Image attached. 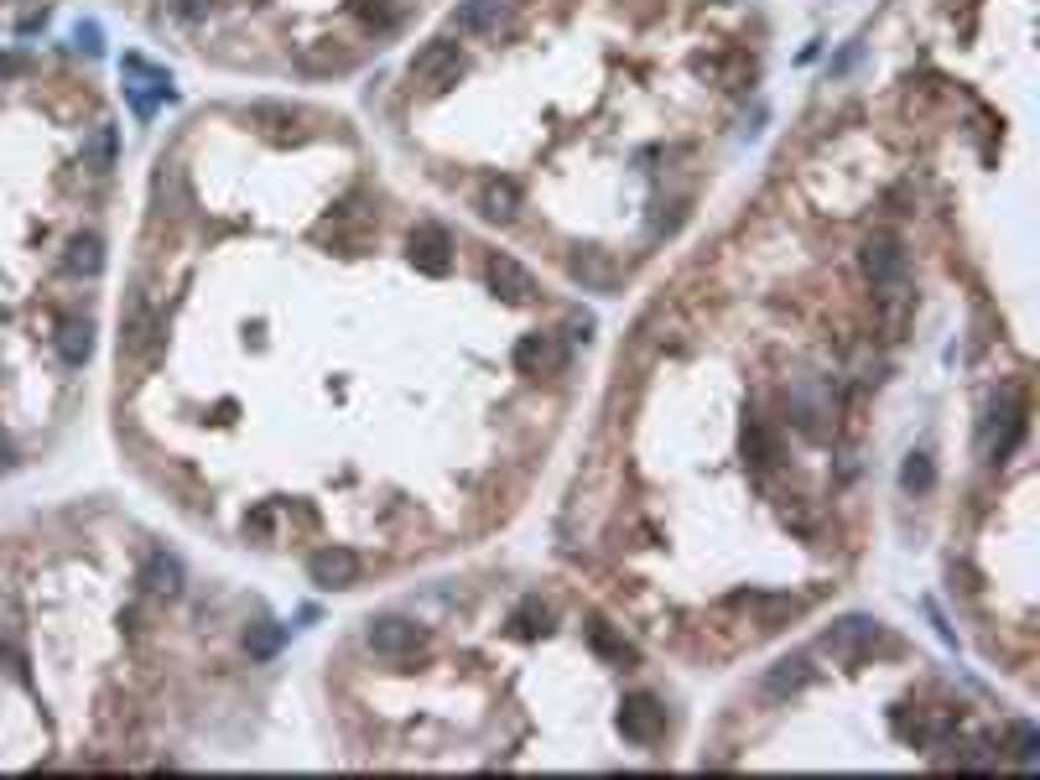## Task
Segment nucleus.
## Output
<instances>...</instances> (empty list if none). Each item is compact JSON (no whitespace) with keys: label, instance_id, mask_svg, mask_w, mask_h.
<instances>
[{"label":"nucleus","instance_id":"1","mask_svg":"<svg viewBox=\"0 0 1040 780\" xmlns=\"http://www.w3.org/2000/svg\"><path fill=\"white\" fill-rule=\"evenodd\" d=\"M1020 432H1025V406H1020L1014 390H1004V396L988 406V416H983V453L1004 458L1014 442H1020Z\"/></svg>","mask_w":1040,"mask_h":780},{"label":"nucleus","instance_id":"2","mask_svg":"<svg viewBox=\"0 0 1040 780\" xmlns=\"http://www.w3.org/2000/svg\"><path fill=\"white\" fill-rule=\"evenodd\" d=\"M364 640L375 645V656L401 661V656H416V650L427 645V630H422V624H411V619H401V614H385V619H370Z\"/></svg>","mask_w":1040,"mask_h":780},{"label":"nucleus","instance_id":"3","mask_svg":"<svg viewBox=\"0 0 1040 780\" xmlns=\"http://www.w3.org/2000/svg\"><path fill=\"white\" fill-rule=\"evenodd\" d=\"M619 734L630 739V744H661L666 739V708L656 697H624V708H619Z\"/></svg>","mask_w":1040,"mask_h":780},{"label":"nucleus","instance_id":"4","mask_svg":"<svg viewBox=\"0 0 1040 780\" xmlns=\"http://www.w3.org/2000/svg\"><path fill=\"white\" fill-rule=\"evenodd\" d=\"M874 645H879V624L864 619V614H848V619H838L822 635V650H827L832 661H858V656H869Z\"/></svg>","mask_w":1040,"mask_h":780},{"label":"nucleus","instance_id":"5","mask_svg":"<svg viewBox=\"0 0 1040 780\" xmlns=\"http://www.w3.org/2000/svg\"><path fill=\"white\" fill-rule=\"evenodd\" d=\"M858 260H864V276L879 286V292L900 286V276H905V245L895 240V234H869Z\"/></svg>","mask_w":1040,"mask_h":780},{"label":"nucleus","instance_id":"6","mask_svg":"<svg viewBox=\"0 0 1040 780\" xmlns=\"http://www.w3.org/2000/svg\"><path fill=\"white\" fill-rule=\"evenodd\" d=\"M411 73L416 78H427V84L442 94V89H453L458 78H463V52H458V42H427L422 52L411 58Z\"/></svg>","mask_w":1040,"mask_h":780},{"label":"nucleus","instance_id":"7","mask_svg":"<svg viewBox=\"0 0 1040 780\" xmlns=\"http://www.w3.org/2000/svg\"><path fill=\"white\" fill-rule=\"evenodd\" d=\"M307 572L318 588H354L359 583V557L349 546H323V552L307 557Z\"/></svg>","mask_w":1040,"mask_h":780},{"label":"nucleus","instance_id":"8","mask_svg":"<svg viewBox=\"0 0 1040 780\" xmlns=\"http://www.w3.org/2000/svg\"><path fill=\"white\" fill-rule=\"evenodd\" d=\"M411 260H416V271H427V276H448V266H453V240H448V229L416 224V234H411Z\"/></svg>","mask_w":1040,"mask_h":780},{"label":"nucleus","instance_id":"9","mask_svg":"<svg viewBox=\"0 0 1040 780\" xmlns=\"http://www.w3.org/2000/svg\"><path fill=\"white\" fill-rule=\"evenodd\" d=\"M489 286L505 302H531L536 297V276L520 266V260H510V255H489Z\"/></svg>","mask_w":1040,"mask_h":780},{"label":"nucleus","instance_id":"10","mask_svg":"<svg viewBox=\"0 0 1040 780\" xmlns=\"http://www.w3.org/2000/svg\"><path fill=\"white\" fill-rule=\"evenodd\" d=\"M562 359H567V349L557 344L552 333H526V338L515 344V370H526V375L562 370Z\"/></svg>","mask_w":1040,"mask_h":780},{"label":"nucleus","instance_id":"11","mask_svg":"<svg viewBox=\"0 0 1040 780\" xmlns=\"http://www.w3.org/2000/svg\"><path fill=\"white\" fill-rule=\"evenodd\" d=\"M734 604L760 614V630H780V624H791L801 614V598L791 593H734Z\"/></svg>","mask_w":1040,"mask_h":780},{"label":"nucleus","instance_id":"12","mask_svg":"<svg viewBox=\"0 0 1040 780\" xmlns=\"http://www.w3.org/2000/svg\"><path fill=\"white\" fill-rule=\"evenodd\" d=\"M479 214L489 224H510L520 214V188H515L510 177H489L484 188H479Z\"/></svg>","mask_w":1040,"mask_h":780},{"label":"nucleus","instance_id":"13","mask_svg":"<svg viewBox=\"0 0 1040 780\" xmlns=\"http://www.w3.org/2000/svg\"><path fill=\"white\" fill-rule=\"evenodd\" d=\"M63 271L68 276H99L104 271V240L99 234H73L63 250Z\"/></svg>","mask_w":1040,"mask_h":780},{"label":"nucleus","instance_id":"14","mask_svg":"<svg viewBox=\"0 0 1040 780\" xmlns=\"http://www.w3.org/2000/svg\"><path fill=\"white\" fill-rule=\"evenodd\" d=\"M806 682H812V661H806V656H786V661L770 666L765 692H770V697H791V692H801Z\"/></svg>","mask_w":1040,"mask_h":780},{"label":"nucleus","instance_id":"15","mask_svg":"<svg viewBox=\"0 0 1040 780\" xmlns=\"http://www.w3.org/2000/svg\"><path fill=\"white\" fill-rule=\"evenodd\" d=\"M58 354H63V364H84L89 354H94V323L89 318H68L63 328H58Z\"/></svg>","mask_w":1040,"mask_h":780},{"label":"nucleus","instance_id":"16","mask_svg":"<svg viewBox=\"0 0 1040 780\" xmlns=\"http://www.w3.org/2000/svg\"><path fill=\"white\" fill-rule=\"evenodd\" d=\"M141 583H146V593H156V598H172V593L182 588V567H177V557L151 552L146 567H141Z\"/></svg>","mask_w":1040,"mask_h":780},{"label":"nucleus","instance_id":"17","mask_svg":"<svg viewBox=\"0 0 1040 780\" xmlns=\"http://www.w3.org/2000/svg\"><path fill=\"white\" fill-rule=\"evenodd\" d=\"M572 281L593 286V292H609V286H614V266L604 260V250H578V255H572Z\"/></svg>","mask_w":1040,"mask_h":780},{"label":"nucleus","instance_id":"18","mask_svg":"<svg viewBox=\"0 0 1040 780\" xmlns=\"http://www.w3.org/2000/svg\"><path fill=\"white\" fill-rule=\"evenodd\" d=\"M510 6V0H463V6L453 11V32H489L494 16H500Z\"/></svg>","mask_w":1040,"mask_h":780},{"label":"nucleus","instance_id":"19","mask_svg":"<svg viewBox=\"0 0 1040 780\" xmlns=\"http://www.w3.org/2000/svg\"><path fill=\"white\" fill-rule=\"evenodd\" d=\"M588 645H593L604 661H619V666H624V661H635V645L624 640V635H614L604 619H593V624H588Z\"/></svg>","mask_w":1040,"mask_h":780},{"label":"nucleus","instance_id":"20","mask_svg":"<svg viewBox=\"0 0 1040 780\" xmlns=\"http://www.w3.org/2000/svg\"><path fill=\"white\" fill-rule=\"evenodd\" d=\"M84 167L89 172H110L115 167V125H94V136L84 141Z\"/></svg>","mask_w":1040,"mask_h":780},{"label":"nucleus","instance_id":"21","mask_svg":"<svg viewBox=\"0 0 1040 780\" xmlns=\"http://www.w3.org/2000/svg\"><path fill=\"white\" fill-rule=\"evenodd\" d=\"M931 484H936L931 458H926V453H910V458L900 463V489H905V494H926Z\"/></svg>","mask_w":1040,"mask_h":780},{"label":"nucleus","instance_id":"22","mask_svg":"<svg viewBox=\"0 0 1040 780\" xmlns=\"http://www.w3.org/2000/svg\"><path fill=\"white\" fill-rule=\"evenodd\" d=\"M245 645H250V656H276V645H281V630L271 619H260L245 630Z\"/></svg>","mask_w":1040,"mask_h":780},{"label":"nucleus","instance_id":"23","mask_svg":"<svg viewBox=\"0 0 1040 780\" xmlns=\"http://www.w3.org/2000/svg\"><path fill=\"white\" fill-rule=\"evenodd\" d=\"M546 619H552V609H546L541 598H526V604L515 609V630H520V635H541Z\"/></svg>","mask_w":1040,"mask_h":780},{"label":"nucleus","instance_id":"24","mask_svg":"<svg viewBox=\"0 0 1040 780\" xmlns=\"http://www.w3.org/2000/svg\"><path fill=\"white\" fill-rule=\"evenodd\" d=\"M744 453L754 458V468H765V463H770V453H775V448H770V437H765V427H760V422H749V437H744Z\"/></svg>","mask_w":1040,"mask_h":780},{"label":"nucleus","instance_id":"25","mask_svg":"<svg viewBox=\"0 0 1040 780\" xmlns=\"http://www.w3.org/2000/svg\"><path fill=\"white\" fill-rule=\"evenodd\" d=\"M1009 739H1014V754H1020V760H1035V744H1040V734H1035L1030 723H1014V734H1009Z\"/></svg>","mask_w":1040,"mask_h":780},{"label":"nucleus","instance_id":"26","mask_svg":"<svg viewBox=\"0 0 1040 780\" xmlns=\"http://www.w3.org/2000/svg\"><path fill=\"white\" fill-rule=\"evenodd\" d=\"M208 11H214V0H172V16L182 21H203Z\"/></svg>","mask_w":1040,"mask_h":780},{"label":"nucleus","instance_id":"27","mask_svg":"<svg viewBox=\"0 0 1040 780\" xmlns=\"http://www.w3.org/2000/svg\"><path fill=\"white\" fill-rule=\"evenodd\" d=\"M359 16L375 21V26H390V21H396V6H390V0H375V6H359Z\"/></svg>","mask_w":1040,"mask_h":780},{"label":"nucleus","instance_id":"28","mask_svg":"<svg viewBox=\"0 0 1040 780\" xmlns=\"http://www.w3.org/2000/svg\"><path fill=\"white\" fill-rule=\"evenodd\" d=\"M349 52H307V68H344Z\"/></svg>","mask_w":1040,"mask_h":780},{"label":"nucleus","instance_id":"29","mask_svg":"<svg viewBox=\"0 0 1040 780\" xmlns=\"http://www.w3.org/2000/svg\"><path fill=\"white\" fill-rule=\"evenodd\" d=\"M73 37H78V47H84L89 58H94V52L104 47V42H99V26H94V21H84V26H78V32H73Z\"/></svg>","mask_w":1040,"mask_h":780},{"label":"nucleus","instance_id":"30","mask_svg":"<svg viewBox=\"0 0 1040 780\" xmlns=\"http://www.w3.org/2000/svg\"><path fill=\"white\" fill-rule=\"evenodd\" d=\"M11 463H16V448H11V437L0 432V468H11Z\"/></svg>","mask_w":1040,"mask_h":780}]
</instances>
